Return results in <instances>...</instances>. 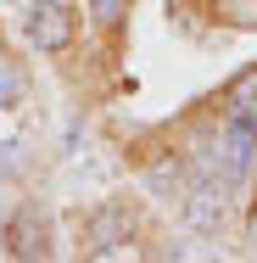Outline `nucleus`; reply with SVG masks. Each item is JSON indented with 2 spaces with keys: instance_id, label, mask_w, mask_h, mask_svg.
<instances>
[{
  "instance_id": "423d86ee",
  "label": "nucleus",
  "mask_w": 257,
  "mask_h": 263,
  "mask_svg": "<svg viewBox=\"0 0 257 263\" xmlns=\"http://www.w3.org/2000/svg\"><path fill=\"white\" fill-rule=\"evenodd\" d=\"M23 90H28L23 67H17V62H0V112H11V106L23 101Z\"/></svg>"
},
{
  "instance_id": "7ed1b4c3",
  "label": "nucleus",
  "mask_w": 257,
  "mask_h": 263,
  "mask_svg": "<svg viewBox=\"0 0 257 263\" xmlns=\"http://www.w3.org/2000/svg\"><path fill=\"white\" fill-rule=\"evenodd\" d=\"M179 213H185V230H190V235H218L224 218H229L224 185H190V191L179 196Z\"/></svg>"
},
{
  "instance_id": "6e6552de",
  "label": "nucleus",
  "mask_w": 257,
  "mask_h": 263,
  "mask_svg": "<svg viewBox=\"0 0 257 263\" xmlns=\"http://www.w3.org/2000/svg\"><path fill=\"white\" fill-rule=\"evenodd\" d=\"M95 11H101V23H117V0H95Z\"/></svg>"
},
{
  "instance_id": "f257e3e1",
  "label": "nucleus",
  "mask_w": 257,
  "mask_h": 263,
  "mask_svg": "<svg viewBox=\"0 0 257 263\" xmlns=\"http://www.w3.org/2000/svg\"><path fill=\"white\" fill-rule=\"evenodd\" d=\"M23 34H28L34 51L62 56L73 45V6H62V0H34V6L23 11Z\"/></svg>"
},
{
  "instance_id": "1a4fd4ad",
  "label": "nucleus",
  "mask_w": 257,
  "mask_h": 263,
  "mask_svg": "<svg viewBox=\"0 0 257 263\" xmlns=\"http://www.w3.org/2000/svg\"><path fill=\"white\" fill-rule=\"evenodd\" d=\"M252 235H257V218H252Z\"/></svg>"
},
{
  "instance_id": "39448f33",
  "label": "nucleus",
  "mask_w": 257,
  "mask_h": 263,
  "mask_svg": "<svg viewBox=\"0 0 257 263\" xmlns=\"http://www.w3.org/2000/svg\"><path fill=\"white\" fill-rule=\"evenodd\" d=\"M224 106H229V129H246V135L257 129V67L241 73V79H229Z\"/></svg>"
},
{
  "instance_id": "0eeeda50",
  "label": "nucleus",
  "mask_w": 257,
  "mask_h": 263,
  "mask_svg": "<svg viewBox=\"0 0 257 263\" xmlns=\"http://www.w3.org/2000/svg\"><path fill=\"white\" fill-rule=\"evenodd\" d=\"M151 191H162V196H185L190 185H185V174H179L173 162H162V168H151Z\"/></svg>"
},
{
  "instance_id": "20e7f679",
  "label": "nucleus",
  "mask_w": 257,
  "mask_h": 263,
  "mask_svg": "<svg viewBox=\"0 0 257 263\" xmlns=\"http://www.w3.org/2000/svg\"><path fill=\"white\" fill-rule=\"evenodd\" d=\"M6 252L11 258H51V224L39 218V208H17L6 218Z\"/></svg>"
},
{
  "instance_id": "f03ea898",
  "label": "nucleus",
  "mask_w": 257,
  "mask_h": 263,
  "mask_svg": "<svg viewBox=\"0 0 257 263\" xmlns=\"http://www.w3.org/2000/svg\"><path fill=\"white\" fill-rule=\"evenodd\" d=\"M90 247V258H129L134 252V213L123 208V202H106V208H95V218H90V235H84Z\"/></svg>"
}]
</instances>
